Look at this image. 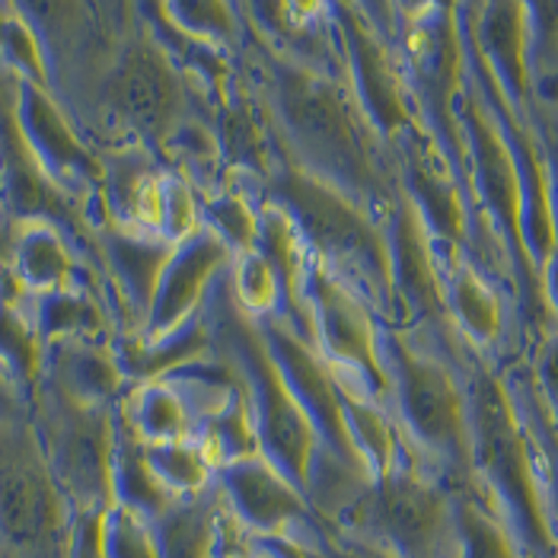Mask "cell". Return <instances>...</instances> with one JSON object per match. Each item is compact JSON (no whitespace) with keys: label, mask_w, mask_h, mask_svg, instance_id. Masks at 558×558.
Listing matches in <instances>:
<instances>
[{"label":"cell","mask_w":558,"mask_h":558,"mask_svg":"<svg viewBox=\"0 0 558 558\" xmlns=\"http://www.w3.org/2000/svg\"><path fill=\"white\" fill-rule=\"evenodd\" d=\"M457 558H520V546L508 523L478 501H463L457 511Z\"/></svg>","instance_id":"cell-19"},{"label":"cell","mask_w":558,"mask_h":558,"mask_svg":"<svg viewBox=\"0 0 558 558\" xmlns=\"http://www.w3.org/2000/svg\"><path fill=\"white\" fill-rule=\"evenodd\" d=\"M396 281L402 284L405 298L418 313L434 316V319L447 313L444 288L437 281V268H434L428 233H425V220L412 202H405L396 217Z\"/></svg>","instance_id":"cell-14"},{"label":"cell","mask_w":558,"mask_h":558,"mask_svg":"<svg viewBox=\"0 0 558 558\" xmlns=\"http://www.w3.org/2000/svg\"><path fill=\"white\" fill-rule=\"evenodd\" d=\"M211 536V517L202 508H179L163 523V558H208Z\"/></svg>","instance_id":"cell-21"},{"label":"cell","mask_w":558,"mask_h":558,"mask_svg":"<svg viewBox=\"0 0 558 558\" xmlns=\"http://www.w3.org/2000/svg\"><path fill=\"white\" fill-rule=\"evenodd\" d=\"M553 514L558 520V453H556V466H553Z\"/></svg>","instance_id":"cell-30"},{"label":"cell","mask_w":558,"mask_h":558,"mask_svg":"<svg viewBox=\"0 0 558 558\" xmlns=\"http://www.w3.org/2000/svg\"><path fill=\"white\" fill-rule=\"evenodd\" d=\"M546 278H543V284H546V298H549V303L556 306L558 313V253L549 262H546Z\"/></svg>","instance_id":"cell-29"},{"label":"cell","mask_w":558,"mask_h":558,"mask_svg":"<svg viewBox=\"0 0 558 558\" xmlns=\"http://www.w3.org/2000/svg\"><path fill=\"white\" fill-rule=\"evenodd\" d=\"M112 99L141 129H163L179 102L172 68L154 48H134L112 77Z\"/></svg>","instance_id":"cell-12"},{"label":"cell","mask_w":558,"mask_h":558,"mask_svg":"<svg viewBox=\"0 0 558 558\" xmlns=\"http://www.w3.org/2000/svg\"><path fill=\"white\" fill-rule=\"evenodd\" d=\"M450 306L463 329L478 342H492L501 332V301L473 268H457L450 284Z\"/></svg>","instance_id":"cell-20"},{"label":"cell","mask_w":558,"mask_h":558,"mask_svg":"<svg viewBox=\"0 0 558 558\" xmlns=\"http://www.w3.org/2000/svg\"><path fill=\"white\" fill-rule=\"evenodd\" d=\"M539 380H543V387H546V396L556 402L558 409V336L556 339H549L543 357H539Z\"/></svg>","instance_id":"cell-27"},{"label":"cell","mask_w":558,"mask_h":558,"mask_svg":"<svg viewBox=\"0 0 558 558\" xmlns=\"http://www.w3.org/2000/svg\"><path fill=\"white\" fill-rule=\"evenodd\" d=\"M278 198L284 202V215L298 220L319 253L364 275L371 288H389L392 262L387 243L351 198L336 192L326 179L303 170L284 172L278 179Z\"/></svg>","instance_id":"cell-3"},{"label":"cell","mask_w":558,"mask_h":558,"mask_svg":"<svg viewBox=\"0 0 558 558\" xmlns=\"http://www.w3.org/2000/svg\"><path fill=\"white\" fill-rule=\"evenodd\" d=\"M348 26H351V48H354V58H357V81H361V89H364L367 109L389 131H409L412 129V112L405 106L399 77L392 74V64H389L387 51H384V43L357 16H351Z\"/></svg>","instance_id":"cell-16"},{"label":"cell","mask_w":558,"mask_h":558,"mask_svg":"<svg viewBox=\"0 0 558 558\" xmlns=\"http://www.w3.org/2000/svg\"><path fill=\"white\" fill-rule=\"evenodd\" d=\"M217 220L223 223V230L233 236V240H240L243 246H250L253 243V236H256V220L253 215L240 205V202H227V211H220Z\"/></svg>","instance_id":"cell-26"},{"label":"cell","mask_w":558,"mask_h":558,"mask_svg":"<svg viewBox=\"0 0 558 558\" xmlns=\"http://www.w3.org/2000/svg\"><path fill=\"white\" fill-rule=\"evenodd\" d=\"M236 291L250 306H268L278 294V281L271 265L262 256H246L236 275Z\"/></svg>","instance_id":"cell-24"},{"label":"cell","mask_w":558,"mask_h":558,"mask_svg":"<svg viewBox=\"0 0 558 558\" xmlns=\"http://www.w3.org/2000/svg\"><path fill=\"white\" fill-rule=\"evenodd\" d=\"M371 505L374 526L399 558H457V514L434 482L387 475Z\"/></svg>","instance_id":"cell-4"},{"label":"cell","mask_w":558,"mask_h":558,"mask_svg":"<svg viewBox=\"0 0 558 558\" xmlns=\"http://www.w3.org/2000/svg\"><path fill=\"white\" fill-rule=\"evenodd\" d=\"M546 150H549V160H546V167H549V185H553V215H556V233H558V125L549 131V137H546Z\"/></svg>","instance_id":"cell-28"},{"label":"cell","mask_w":558,"mask_h":558,"mask_svg":"<svg viewBox=\"0 0 558 558\" xmlns=\"http://www.w3.org/2000/svg\"><path fill=\"white\" fill-rule=\"evenodd\" d=\"M473 463L501 501L508 530L520 549L533 558H558V536L553 514L543 498V485L530 457V444L517 418L514 402L501 380L482 374L470 402Z\"/></svg>","instance_id":"cell-1"},{"label":"cell","mask_w":558,"mask_h":558,"mask_svg":"<svg viewBox=\"0 0 558 558\" xmlns=\"http://www.w3.org/2000/svg\"><path fill=\"white\" fill-rule=\"evenodd\" d=\"M418 77L428 93L434 119L447 129L453 144H463L457 131V106L463 102V43L457 33L453 10L418 36Z\"/></svg>","instance_id":"cell-11"},{"label":"cell","mask_w":558,"mask_h":558,"mask_svg":"<svg viewBox=\"0 0 558 558\" xmlns=\"http://www.w3.org/2000/svg\"><path fill=\"white\" fill-rule=\"evenodd\" d=\"M154 473L160 475L163 482H175L182 488H195L205 478V460L192 450H157L150 460Z\"/></svg>","instance_id":"cell-23"},{"label":"cell","mask_w":558,"mask_h":558,"mask_svg":"<svg viewBox=\"0 0 558 558\" xmlns=\"http://www.w3.org/2000/svg\"><path fill=\"white\" fill-rule=\"evenodd\" d=\"M246 357L258 387L265 444L275 453L281 473H288L294 482H306L310 457H313V425H310L313 418L288 384L275 354L253 336H246Z\"/></svg>","instance_id":"cell-7"},{"label":"cell","mask_w":558,"mask_h":558,"mask_svg":"<svg viewBox=\"0 0 558 558\" xmlns=\"http://www.w3.org/2000/svg\"><path fill=\"white\" fill-rule=\"evenodd\" d=\"M278 99L284 125L319 170L339 175L354 189L374 185L377 172L364 125L339 86L306 68H281Z\"/></svg>","instance_id":"cell-2"},{"label":"cell","mask_w":558,"mask_h":558,"mask_svg":"<svg viewBox=\"0 0 558 558\" xmlns=\"http://www.w3.org/2000/svg\"><path fill=\"white\" fill-rule=\"evenodd\" d=\"M0 520L16 539H39L54 523V501L39 475L16 473L7 478L0 492Z\"/></svg>","instance_id":"cell-18"},{"label":"cell","mask_w":558,"mask_h":558,"mask_svg":"<svg viewBox=\"0 0 558 558\" xmlns=\"http://www.w3.org/2000/svg\"><path fill=\"white\" fill-rule=\"evenodd\" d=\"M399 380H402V409L412 430L430 450L470 463L473 460V430L470 409L450 371L415 348L399 344Z\"/></svg>","instance_id":"cell-6"},{"label":"cell","mask_w":558,"mask_h":558,"mask_svg":"<svg viewBox=\"0 0 558 558\" xmlns=\"http://www.w3.org/2000/svg\"><path fill=\"white\" fill-rule=\"evenodd\" d=\"M313 298H316V310H319V332L329 344V351L348 364H354L357 371H364L377 387H384L387 377L380 367V354H377L367 310L326 271L313 275Z\"/></svg>","instance_id":"cell-9"},{"label":"cell","mask_w":558,"mask_h":558,"mask_svg":"<svg viewBox=\"0 0 558 558\" xmlns=\"http://www.w3.org/2000/svg\"><path fill=\"white\" fill-rule=\"evenodd\" d=\"M102 425L84 418L77 422L68 440H64V463L71 475L84 478L86 485H96L106 473V440H102Z\"/></svg>","instance_id":"cell-22"},{"label":"cell","mask_w":558,"mask_h":558,"mask_svg":"<svg viewBox=\"0 0 558 558\" xmlns=\"http://www.w3.org/2000/svg\"><path fill=\"white\" fill-rule=\"evenodd\" d=\"M144 418H147V428L154 430V434H160V437L179 434L182 422H185V415H182V409H179V402L172 396H154Z\"/></svg>","instance_id":"cell-25"},{"label":"cell","mask_w":558,"mask_h":558,"mask_svg":"<svg viewBox=\"0 0 558 558\" xmlns=\"http://www.w3.org/2000/svg\"><path fill=\"white\" fill-rule=\"evenodd\" d=\"M223 258V246L211 240V236H202L195 246H189V253L179 258V265L170 271L167 278V288H163V298H160V329H170L175 326L189 306L198 301L205 281L211 278L217 265Z\"/></svg>","instance_id":"cell-17"},{"label":"cell","mask_w":558,"mask_h":558,"mask_svg":"<svg viewBox=\"0 0 558 558\" xmlns=\"http://www.w3.org/2000/svg\"><path fill=\"white\" fill-rule=\"evenodd\" d=\"M230 498L236 511L246 517L258 530H278L291 517L301 514V498L291 488L284 473L258 463V460H243L230 466Z\"/></svg>","instance_id":"cell-15"},{"label":"cell","mask_w":558,"mask_h":558,"mask_svg":"<svg viewBox=\"0 0 558 558\" xmlns=\"http://www.w3.org/2000/svg\"><path fill=\"white\" fill-rule=\"evenodd\" d=\"M523 3H492L482 10L475 29V51L498 77V86L517 99L526 102L530 96V20Z\"/></svg>","instance_id":"cell-10"},{"label":"cell","mask_w":558,"mask_h":558,"mask_svg":"<svg viewBox=\"0 0 558 558\" xmlns=\"http://www.w3.org/2000/svg\"><path fill=\"white\" fill-rule=\"evenodd\" d=\"M409 179H412L422 217L434 223V230L444 240L460 243L466 236V208H463L460 189L440 150L430 144V137L418 131L412 134V144H409Z\"/></svg>","instance_id":"cell-13"},{"label":"cell","mask_w":558,"mask_h":558,"mask_svg":"<svg viewBox=\"0 0 558 558\" xmlns=\"http://www.w3.org/2000/svg\"><path fill=\"white\" fill-rule=\"evenodd\" d=\"M271 354L281 364V371L288 374V384L298 392L303 409L310 412V418L319 422V428L329 434V440L336 444L339 457L348 466H361V444L357 434L348 422V409L344 399L336 389V380L329 377V371L306 351L301 339H294L288 329H271Z\"/></svg>","instance_id":"cell-8"},{"label":"cell","mask_w":558,"mask_h":558,"mask_svg":"<svg viewBox=\"0 0 558 558\" xmlns=\"http://www.w3.org/2000/svg\"><path fill=\"white\" fill-rule=\"evenodd\" d=\"M460 109H463V129H466V141H470L473 175L478 192H482V202L488 205L492 217L505 230L517 262L523 265L533 288H539V268L530 256L526 236H523V175H520L514 147L473 93L463 96Z\"/></svg>","instance_id":"cell-5"}]
</instances>
